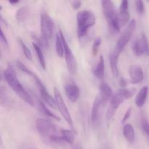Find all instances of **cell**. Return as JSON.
<instances>
[{"instance_id": "6da1fadb", "label": "cell", "mask_w": 149, "mask_h": 149, "mask_svg": "<svg viewBox=\"0 0 149 149\" xmlns=\"http://www.w3.org/2000/svg\"><path fill=\"white\" fill-rule=\"evenodd\" d=\"M4 77L8 85L11 87L12 90L17 95H18L22 100H24L26 103H28L30 106H33L34 105L32 97L28 93L26 89L23 87L21 83L19 81L18 79L17 78L16 72L13 65H8V66L4 72Z\"/></svg>"}, {"instance_id": "7a4b0ae2", "label": "cell", "mask_w": 149, "mask_h": 149, "mask_svg": "<svg viewBox=\"0 0 149 149\" xmlns=\"http://www.w3.org/2000/svg\"><path fill=\"white\" fill-rule=\"evenodd\" d=\"M101 5L103 15L107 20L110 32L113 34L119 33L120 31L121 26L119 23V16L115 10L113 1L103 0L101 1Z\"/></svg>"}, {"instance_id": "3957f363", "label": "cell", "mask_w": 149, "mask_h": 149, "mask_svg": "<svg viewBox=\"0 0 149 149\" xmlns=\"http://www.w3.org/2000/svg\"><path fill=\"white\" fill-rule=\"evenodd\" d=\"M135 90H128L126 88H121L113 95L111 98L110 105L106 113V119L110 122L116 113L118 108L127 99L131 98L133 96Z\"/></svg>"}, {"instance_id": "277c9868", "label": "cell", "mask_w": 149, "mask_h": 149, "mask_svg": "<svg viewBox=\"0 0 149 149\" xmlns=\"http://www.w3.org/2000/svg\"><path fill=\"white\" fill-rule=\"evenodd\" d=\"M77 35L79 39H82L87 34L90 28L95 26L96 17L91 10H81L77 13Z\"/></svg>"}, {"instance_id": "5b68a950", "label": "cell", "mask_w": 149, "mask_h": 149, "mask_svg": "<svg viewBox=\"0 0 149 149\" xmlns=\"http://www.w3.org/2000/svg\"><path fill=\"white\" fill-rule=\"evenodd\" d=\"M135 27H136V21H135V20H132L129 23L127 27L122 32V33L120 35L117 42H116L115 47L113 50V52H114L116 55L119 56L120 54L122 53L127 44L130 42V40L132 38L134 31H135Z\"/></svg>"}, {"instance_id": "8992f818", "label": "cell", "mask_w": 149, "mask_h": 149, "mask_svg": "<svg viewBox=\"0 0 149 149\" xmlns=\"http://www.w3.org/2000/svg\"><path fill=\"white\" fill-rule=\"evenodd\" d=\"M35 124L38 132L43 138L49 140L51 137L56 135V127L50 121L39 118Z\"/></svg>"}, {"instance_id": "52a82bcc", "label": "cell", "mask_w": 149, "mask_h": 149, "mask_svg": "<svg viewBox=\"0 0 149 149\" xmlns=\"http://www.w3.org/2000/svg\"><path fill=\"white\" fill-rule=\"evenodd\" d=\"M59 33L61 39H62L63 44L64 54H65V62H66L67 68H68V71H69V73L74 74H75L77 70V61H76L75 56H74L70 47L68 46V43L65 40V36H64V33H63L62 31L59 30Z\"/></svg>"}, {"instance_id": "ba28073f", "label": "cell", "mask_w": 149, "mask_h": 149, "mask_svg": "<svg viewBox=\"0 0 149 149\" xmlns=\"http://www.w3.org/2000/svg\"><path fill=\"white\" fill-rule=\"evenodd\" d=\"M132 52L137 56L149 55V42L144 32H142L132 43Z\"/></svg>"}, {"instance_id": "9c48e42d", "label": "cell", "mask_w": 149, "mask_h": 149, "mask_svg": "<svg viewBox=\"0 0 149 149\" xmlns=\"http://www.w3.org/2000/svg\"><path fill=\"white\" fill-rule=\"evenodd\" d=\"M54 95H55V101H56L57 107H58V110H59L60 113H61V116L63 117L65 122L69 125L71 127H74V124H73V120L71 119V116L70 115L68 109L67 108L66 105H65V101H64L62 95L61 94L58 89L56 87L54 88Z\"/></svg>"}, {"instance_id": "30bf717a", "label": "cell", "mask_w": 149, "mask_h": 149, "mask_svg": "<svg viewBox=\"0 0 149 149\" xmlns=\"http://www.w3.org/2000/svg\"><path fill=\"white\" fill-rule=\"evenodd\" d=\"M54 23L49 15L47 12L41 14V31L42 35L47 40L50 39L53 33Z\"/></svg>"}, {"instance_id": "8fae6325", "label": "cell", "mask_w": 149, "mask_h": 149, "mask_svg": "<svg viewBox=\"0 0 149 149\" xmlns=\"http://www.w3.org/2000/svg\"><path fill=\"white\" fill-rule=\"evenodd\" d=\"M64 89L68 100L72 103H76L80 96V90L78 86L75 83L70 82L65 84Z\"/></svg>"}, {"instance_id": "7c38bea8", "label": "cell", "mask_w": 149, "mask_h": 149, "mask_svg": "<svg viewBox=\"0 0 149 149\" xmlns=\"http://www.w3.org/2000/svg\"><path fill=\"white\" fill-rule=\"evenodd\" d=\"M130 81L132 84H138L141 83L144 79L143 70L139 65H131L129 69Z\"/></svg>"}, {"instance_id": "4fadbf2b", "label": "cell", "mask_w": 149, "mask_h": 149, "mask_svg": "<svg viewBox=\"0 0 149 149\" xmlns=\"http://www.w3.org/2000/svg\"><path fill=\"white\" fill-rule=\"evenodd\" d=\"M118 16H119L121 26H124L129 22L130 17L129 13V1L127 0H123L121 2Z\"/></svg>"}, {"instance_id": "5bb4252c", "label": "cell", "mask_w": 149, "mask_h": 149, "mask_svg": "<svg viewBox=\"0 0 149 149\" xmlns=\"http://www.w3.org/2000/svg\"><path fill=\"white\" fill-rule=\"evenodd\" d=\"M100 97L102 106H104L108 102V100L113 96V91L110 86L105 81L100 83Z\"/></svg>"}, {"instance_id": "9a60e30c", "label": "cell", "mask_w": 149, "mask_h": 149, "mask_svg": "<svg viewBox=\"0 0 149 149\" xmlns=\"http://www.w3.org/2000/svg\"><path fill=\"white\" fill-rule=\"evenodd\" d=\"M101 106L100 97H99V96H97L95 100L94 103H93V106L92 107L91 111V121L94 126H96L98 124L99 110H100V107Z\"/></svg>"}, {"instance_id": "2e32d148", "label": "cell", "mask_w": 149, "mask_h": 149, "mask_svg": "<svg viewBox=\"0 0 149 149\" xmlns=\"http://www.w3.org/2000/svg\"><path fill=\"white\" fill-rule=\"evenodd\" d=\"M104 59H103V57L100 55L98 62L97 63L96 65L93 69V75L98 79H103V77H104Z\"/></svg>"}, {"instance_id": "e0dca14e", "label": "cell", "mask_w": 149, "mask_h": 149, "mask_svg": "<svg viewBox=\"0 0 149 149\" xmlns=\"http://www.w3.org/2000/svg\"><path fill=\"white\" fill-rule=\"evenodd\" d=\"M148 93V88L147 86H144L141 89L139 93L135 97V104L138 108H141L144 106L146 101L147 96Z\"/></svg>"}, {"instance_id": "ac0fdd59", "label": "cell", "mask_w": 149, "mask_h": 149, "mask_svg": "<svg viewBox=\"0 0 149 149\" xmlns=\"http://www.w3.org/2000/svg\"><path fill=\"white\" fill-rule=\"evenodd\" d=\"M119 55H116L114 52L112 51L110 54V66L111 68L112 74L114 77H117L119 76V67H118V62H119Z\"/></svg>"}, {"instance_id": "d6986e66", "label": "cell", "mask_w": 149, "mask_h": 149, "mask_svg": "<svg viewBox=\"0 0 149 149\" xmlns=\"http://www.w3.org/2000/svg\"><path fill=\"white\" fill-rule=\"evenodd\" d=\"M123 135L130 143H132L135 141V130L130 124H126L123 127Z\"/></svg>"}, {"instance_id": "ffe728a7", "label": "cell", "mask_w": 149, "mask_h": 149, "mask_svg": "<svg viewBox=\"0 0 149 149\" xmlns=\"http://www.w3.org/2000/svg\"><path fill=\"white\" fill-rule=\"evenodd\" d=\"M41 93V96H42V99L45 100V103L48 105L49 106H50L52 109H56V101H55V99L53 98L52 96L50 95L49 93L47 92V90L45 89V90H42V91H39Z\"/></svg>"}, {"instance_id": "44dd1931", "label": "cell", "mask_w": 149, "mask_h": 149, "mask_svg": "<svg viewBox=\"0 0 149 149\" xmlns=\"http://www.w3.org/2000/svg\"><path fill=\"white\" fill-rule=\"evenodd\" d=\"M33 47L35 52H36V55H37L38 60H39L41 66L42 67L43 69H46V62H45V57H44L43 52H42V49L39 45H36L35 42H33Z\"/></svg>"}, {"instance_id": "7402d4cb", "label": "cell", "mask_w": 149, "mask_h": 149, "mask_svg": "<svg viewBox=\"0 0 149 149\" xmlns=\"http://www.w3.org/2000/svg\"><path fill=\"white\" fill-rule=\"evenodd\" d=\"M29 15V10L26 7H21L17 11L15 14V18L18 23H22L27 19Z\"/></svg>"}, {"instance_id": "603a6c76", "label": "cell", "mask_w": 149, "mask_h": 149, "mask_svg": "<svg viewBox=\"0 0 149 149\" xmlns=\"http://www.w3.org/2000/svg\"><path fill=\"white\" fill-rule=\"evenodd\" d=\"M55 47H56V52L58 56L63 58L64 55V47L59 33H57L55 36Z\"/></svg>"}, {"instance_id": "cb8c5ba5", "label": "cell", "mask_w": 149, "mask_h": 149, "mask_svg": "<svg viewBox=\"0 0 149 149\" xmlns=\"http://www.w3.org/2000/svg\"><path fill=\"white\" fill-rule=\"evenodd\" d=\"M61 133L65 142L69 144L74 143V140H75V135L72 131L70 130L63 129L61 130Z\"/></svg>"}, {"instance_id": "d4e9b609", "label": "cell", "mask_w": 149, "mask_h": 149, "mask_svg": "<svg viewBox=\"0 0 149 149\" xmlns=\"http://www.w3.org/2000/svg\"><path fill=\"white\" fill-rule=\"evenodd\" d=\"M39 110L41 111V112L44 113L45 116H49V117H52L54 119H55L56 121H60L61 119H60L58 116H57L55 113H53L52 112H51V111H49L47 108L45 106V105L42 103V101H39Z\"/></svg>"}, {"instance_id": "484cf974", "label": "cell", "mask_w": 149, "mask_h": 149, "mask_svg": "<svg viewBox=\"0 0 149 149\" xmlns=\"http://www.w3.org/2000/svg\"><path fill=\"white\" fill-rule=\"evenodd\" d=\"M32 37H33V40L35 41V43H36V45H39L42 49H45L47 48L48 47L47 40L46 39H45L43 36H42V37H39V36H36V35H33Z\"/></svg>"}, {"instance_id": "4316f807", "label": "cell", "mask_w": 149, "mask_h": 149, "mask_svg": "<svg viewBox=\"0 0 149 149\" xmlns=\"http://www.w3.org/2000/svg\"><path fill=\"white\" fill-rule=\"evenodd\" d=\"M19 40V44H20V47H21V49L23 50V54H24L25 57L27 58L29 61H31L32 60V55L30 49H29V47H27V45L25 44V42L22 40L21 39H18Z\"/></svg>"}, {"instance_id": "83f0119b", "label": "cell", "mask_w": 149, "mask_h": 149, "mask_svg": "<svg viewBox=\"0 0 149 149\" xmlns=\"http://www.w3.org/2000/svg\"><path fill=\"white\" fill-rule=\"evenodd\" d=\"M100 44H101V38L96 37L95 39L94 42H93V47H92V52H93V55H94V56H95L97 54Z\"/></svg>"}, {"instance_id": "f1b7e54d", "label": "cell", "mask_w": 149, "mask_h": 149, "mask_svg": "<svg viewBox=\"0 0 149 149\" xmlns=\"http://www.w3.org/2000/svg\"><path fill=\"white\" fill-rule=\"evenodd\" d=\"M16 64H17V68L20 69V71H22V72L25 73V74H28V75H29V76L31 75L32 71H31V70L29 69L27 66H26V65H25L23 63H21L20 61H16Z\"/></svg>"}, {"instance_id": "f546056e", "label": "cell", "mask_w": 149, "mask_h": 149, "mask_svg": "<svg viewBox=\"0 0 149 149\" xmlns=\"http://www.w3.org/2000/svg\"><path fill=\"white\" fill-rule=\"evenodd\" d=\"M135 5H136V10L138 11V14L143 15L145 13V5H144L143 1L141 0H137L135 1Z\"/></svg>"}, {"instance_id": "4dcf8cb0", "label": "cell", "mask_w": 149, "mask_h": 149, "mask_svg": "<svg viewBox=\"0 0 149 149\" xmlns=\"http://www.w3.org/2000/svg\"><path fill=\"white\" fill-rule=\"evenodd\" d=\"M141 125H142L143 130L145 132V133H146V135L149 137V123L148 121L146 120V119H143Z\"/></svg>"}, {"instance_id": "1f68e13d", "label": "cell", "mask_w": 149, "mask_h": 149, "mask_svg": "<svg viewBox=\"0 0 149 149\" xmlns=\"http://www.w3.org/2000/svg\"><path fill=\"white\" fill-rule=\"evenodd\" d=\"M131 110H132V109H131V107H130L129 109L127 110V111L125 112V115H124L123 116V119H122V123H125V122L128 120V119H129L130 116Z\"/></svg>"}, {"instance_id": "d6a6232c", "label": "cell", "mask_w": 149, "mask_h": 149, "mask_svg": "<svg viewBox=\"0 0 149 149\" xmlns=\"http://www.w3.org/2000/svg\"><path fill=\"white\" fill-rule=\"evenodd\" d=\"M1 42H2V43L4 44L6 47H9L8 41H7V39L6 38L5 35H4V31H3L2 29L1 30Z\"/></svg>"}, {"instance_id": "836d02e7", "label": "cell", "mask_w": 149, "mask_h": 149, "mask_svg": "<svg viewBox=\"0 0 149 149\" xmlns=\"http://www.w3.org/2000/svg\"><path fill=\"white\" fill-rule=\"evenodd\" d=\"M71 7L74 9V10H78L80 7H81V2L80 1H73L71 2Z\"/></svg>"}, {"instance_id": "e575fe53", "label": "cell", "mask_w": 149, "mask_h": 149, "mask_svg": "<svg viewBox=\"0 0 149 149\" xmlns=\"http://www.w3.org/2000/svg\"><path fill=\"white\" fill-rule=\"evenodd\" d=\"M9 3L12 4V5H15V4L19 3V1L18 0H10V1H9Z\"/></svg>"}, {"instance_id": "d590c367", "label": "cell", "mask_w": 149, "mask_h": 149, "mask_svg": "<svg viewBox=\"0 0 149 149\" xmlns=\"http://www.w3.org/2000/svg\"><path fill=\"white\" fill-rule=\"evenodd\" d=\"M121 86H122V87H123V88L125 87V86H126V82H125V81H124L123 79L121 80Z\"/></svg>"}]
</instances>
